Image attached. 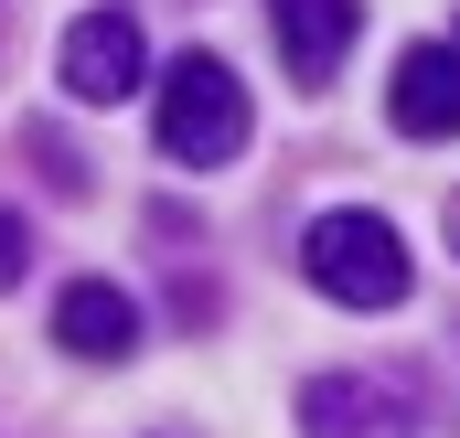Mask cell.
Masks as SVG:
<instances>
[{
    "instance_id": "obj_1",
    "label": "cell",
    "mask_w": 460,
    "mask_h": 438,
    "mask_svg": "<svg viewBox=\"0 0 460 438\" xmlns=\"http://www.w3.org/2000/svg\"><path fill=\"white\" fill-rule=\"evenodd\" d=\"M150 128H161V161H182V171H226L257 118H246V86H235L226 54H182V65L161 75Z\"/></svg>"
},
{
    "instance_id": "obj_2",
    "label": "cell",
    "mask_w": 460,
    "mask_h": 438,
    "mask_svg": "<svg viewBox=\"0 0 460 438\" xmlns=\"http://www.w3.org/2000/svg\"><path fill=\"white\" fill-rule=\"evenodd\" d=\"M300 267H311V289L343 300V311H396V300H407V235H396L385 215H364V204L311 215Z\"/></svg>"
},
{
    "instance_id": "obj_3",
    "label": "cell",
    "mask_w": 460,
    "mask_h": 438,
    "mask_svg": "<svg viewBox=\"0 0 460 438\" xmlns=\"http://www.w3.org/2000/svg\"><path fill=\"white\" fill-rule=\"evenodd\" d=\"M139 65H150V43H139V11H118V0H97L65 32V97H86V108H118L139 86Z\"/></svg>"
},
{
    "instance_id": "obj_4",
    "label": "cell",
    "mask_w": 460,
    "mask_h": 438,
    "mask_svg": "<svg viewBox=\"0 0 460 438\" xmlns=\"http://www.w3.org/2000/svg\"><path fill=\"white\" fill-rule=\"evenodd\" d=\"M300 438H418V407L385 374H311L300 385Z\"/></svg>"
},
{
    "instance_id": "obj_5",
    "label": "cell",
    "mask_w": 460,
    "mask_h": 438,
    "mask_svg": "<svg viewBox=\"0 0 460 438\" xmlns=\"http://www.w3.org/2000/svg\"><path fill=\"white\" fill-rule=\"evenodd\" d=\"M385 118L407 139H460V43H407L396 86H385Z\"/></svg>"
},
{
    "instance_id": "obj_6",
    "label": "cell",
    "mask_w": 460,
    "mask_h": 438,
    "mask_svg": "<svg viewBox=\"0 0 460 438\" xmlns=\"http://www.w3.org/2000/svg\"><path fill=\"white\" fill-rule=\"evenodd\" d=\"M268 32H279L289 75H300V97H311V86H332V75H343L364 11H353V0H268Z\"/></svg>"
},
{
    "instance_id": "obj_7",
    "label": "cell",
    "mask_w": 460,
    "mask_h": 438,
    "mask_svg": "<svg viewBox=\"0 0 460 438\" xmlns=\"http://www.w3.org/2000/svg\"><path fill=\"white\" fill-rule=\"evenodd\" d=\"M54 342H65V353H86V364H118V353L139 342L128 289H108V278H75V289L54 300Z\"/></svg>"
},
{
    "instance_id": "obj_8",
    "label": "cell",
    "mask_w": 460,
    "mask_h": 438,
    "mask_svg": "<svg viewBox=\"0 0 460 438\" xmlns=\"http://www.w3.org/2000/svg\"><path fill=\"white\" fill-rule=\"evenodd\" d=\"M22 150H32V171H43V182H54V193H86V161H75V150H65V139H54V128H32V139H22Z\"/></svg>"
},
{
    "instance_id": "obj_9",
    "label": "cell",
    "mask_w": 460,
    "mask_h": 438,
    "mask_svg": "<svg viewBox=\"0 0 460 438\" xmlns=\"http://www.w3.org/2000/svg\"><path fill=\"white\" fill-rule=\"evenodd\" d=\"M22 267H32V224L0 204V289H22Z\"/></svg>"
},
{
    "instance_id": "obj_10",
    "label": "cell",
    "mask_w": 460,
    "mask_h": 438,
    "mask_svg": "<svg viewBox=\"0 0 460 438\" xmlns=\"http://www.w3.org/2000/svg\"><path fill=\"white\" fill-rule=\"evenodd\" d=\"M450 246H460V193H450Z\"/></svg>"
},
{
    "instance_id": "obj_11",
    "label": "cell",
    "mask_w": 460,
    "mask_h": 438,
    "mask_svg": "<svg viewBox=\"0 0 460 438\" xmlns=\"http://www.w3.org/2000/svg\"><path fill=\"white\" fill-rule=\"evenodd\" d=\"M0 43H11V0H0Z\"/></svg>"
},
{
    "instance_id": "obj_12",
    "label": "cell",
    "mask_w": 460,
    "mask_h": 438,
    "mask_svg": "<svg viewBox=\"0 0 460 438\" xmlns=\"http://www.w3.org/2000/svg\"><path fill=\"white\" fill-rule=\"evenodd\" d=\"M450 43H460V32H450Z\"/></svg>"
}]
</instances>
